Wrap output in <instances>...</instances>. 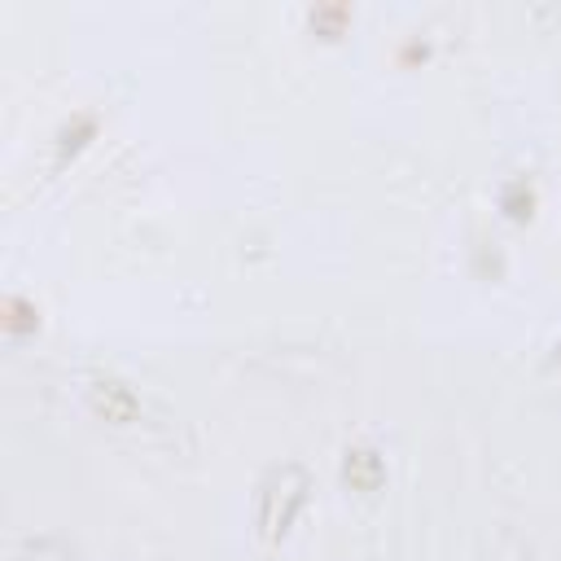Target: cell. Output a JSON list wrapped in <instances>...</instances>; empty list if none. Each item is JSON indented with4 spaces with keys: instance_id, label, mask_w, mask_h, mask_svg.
Returning <instances> with one entry per match:
<instances>
[{
    "instance_id": "cell-1",
    "label": "cell",
    "mask_w": 561,
    "mask_h": 561,
    "mask_svg": "<svg viewBox=\"0 0 561 561\" xmlns=\"http://www.w3.org/2000/svg\"><path fill=\"white\" fill-rule=\"evenodd\" d=\"M302 500H307V473H302L298 465L272 469V473L263 478V486H259V530H263L267 539L285 535Z\"/></svg>"
},
{
    "instance_id": "cell-2",
    "label": "cell",
    "mask_w": 561,
    "mask_h": 561,
    "mask_svg": "<svg viewBox=\"0 0 561 561\" xmlns=\"http://www.w3.org/2000/svg\"><path fill=\"white\" fill-rule=\"evenodd\" d=\"M92 403L96 412H105L110 421H131L136 416V394L123 381H96L92 386Z\"/></svg>"
},
{
    "instance_id": "cell-3",
    "label": "cell",
    "mask_w": 561,
    "mask_h": 561,
    "mask_svg": "<svg viewBox=\"0 0 561 561\" xmlns=\"http://www.w3.org/2000/svg\"><path fill=\"white\" fill-rule=\"evenodd\" d=\"M342 473H346V482H351V486L373 491V486L381 482V460H377V451H368V447H351V451H346Z\"/></svg>"
},
{
    "instance_id": "cell-4",
    "label": "cell",
    "mask_w": 561,
    "mask_h": 561,
    "mask_svg": "<svg viewBox=\"0 0 561 561\" xmlns=\"http://www.w3.org/2000/svg\"><path fill=\"white\" fill-rule=\"evenodd\" d=\"M504 210H508L513 219H526V215H530V188H526L522 180L504 188Z\"/></svg>"
},
{
    "instance_id": "cell-5",
    "label": "cell",
    "mask_w": 561,
    "mask_h": 561,
    "mask_svg": "<svg viewBox=\"0 0 561 561\" xmlns=\"http://www.w3.org/2000/svg\"><path fill=\"white\" fill-rule=\"evenodd\" d=\"M557 364H561V355H557Z\"/></svg>"
}]
</instances>
